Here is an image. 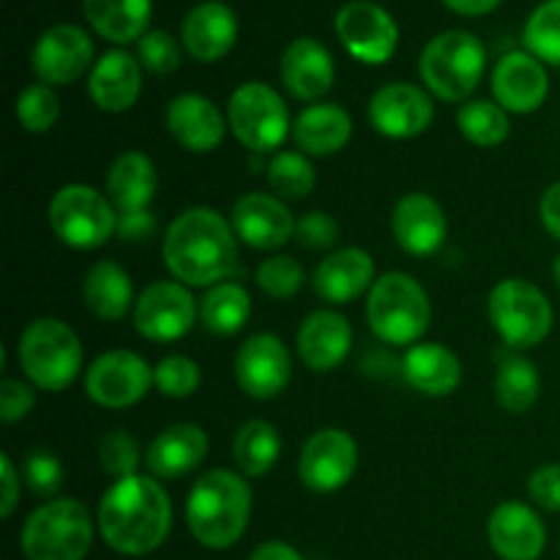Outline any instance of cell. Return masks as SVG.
Returning a JSON list of instances; mask_svg holds the SVG:
<instances>
[{
  "label": "cell",
  "mask_w": 560,
  "mask_h": 560,
  "mask_svg": "<svg viewBox=\"0 0 560 560\" xmlns=\"http://www.w3.org/2000/svg\"><path fill=\"white\" fill-rule=\"evenodd\" d=\"M82 11L98 36L113 44H129L151 31L153 0H82Z\"/></svg>",
  "instance_id": "obj_31"
},
{
  "label": "cell",
  "mask_w": 560,
  "mask_h": 560,
  "mask_svg": "<svg viewBox=\"0 0 560 560\" xmlns=\"http://www.w3.org/2000/svg\"><path fill=\"white\" fill-rule=\"evenodd\" d=\"M249 560H304V558H301L293 547L284 545V541H266V545H260L255 552H252Z\"/></svg>",
  "instance_id": "obj_53"
},
{
  "label": "cell",
  "mask_w": 560,
  "mask_h": 560,
  "mask_svg": "<svg viewBox=\"0 0 560 560\" xmlns=\"http://www.w3.org/2000/svg\"><path fill=\"white\" fill-rule=\"evenodd\" d=\"M20 364L33 386L63 392L82 370L80 337L55 317H38L20 337Z\"/></svg>",
  "instance_id": "obj_7"
},
{
  "label": "cell",
  "mask_w": 560,
  "mask_h": 560,
  "mask_svg": "<svg viewBox=\"0 0 560 560\" xmlns=\"http://www.w3.org/2000/svg\"><path fill=\"white\" fill-rule=\"evenodd\" d=\"M539 219L541 224H545L547 233H550L556 241H560V180L558 184L547 186L545 195H541Z\"/></svg>",
  "instance_id": "obj_50"
},
{
  "label": "cell",
  "mask_w": 560,
  "mask_h": 560,
  "mask_svg": "<svg viewBox=\"0 0 560 560\" xmlns=\"http://www.w3.org/2000/svg\"><path fill=\"white\" fill-rule=\"evenodd\" d=\"M487 49L474 33L446 31L432 38L419 60L424 85L443 102H463L485 77Z\"/></svg>",
  "instance_id": "obj_6"
},
{
  "label": "cell",
  "mask_w": 560,
  "mask_h": 560,
  "mask_svg": "<svg viewBox=\"0 0 560 560\" xmlns=\"http://www.w3.org/2000/svg\"><path fill=\"white\" fill-rule=\"evenodd\" d=\"M208 454V435L197 424H173L159 432L145 452V465L156 479L189 476Z\"/></svg>",
  "instance_id": "obj_27"
},
{
  "label": "cell",
  "mask_w": 560,
  "mask_h": 560,
  "mask_svg": "<svg viewBox=\"0 0 560 560\" xmlns=\"http://www.w3.org/2000/svg\"><path fill=\"white\" fill-rule=\"evenodd\" d=\"M131 295L129 273L113 260L96 262L82 282V299L98 320H120L131 310Z\"/></svg>",
  "instance_id": "obj_33"
},
{
  "label": "cell",
  "mask_w": 560,
  "mask_h": 560,
  "mask_svg": "<svg viewBox=\"0 0 560 560\" xmlns=\"http://www.w3.org/2000/svg\"><path fill=\"white\" fill-rule=\"evenodd\" d=\"M60 118V98L52 91V85H27L25 91L16 96V120L31 135H44L52 129Z\"/></svg>",
  "instance_id": "obj_40"
},
{
  "label": "cell",
  "mask_w": 560,
  "mask_h": 560,
  "mask_svg": "<svg viewBox=\"0 0 560 560\" xmlns=\"http://www.w3.org/2000/svg\"><path fill=\"white\" fill-rule=\"evenodd\" d=\"M93 42L80 25H52L38 36L31 63L44 85H71L88 71Z\"/></svg>",
  "instance_id": "obj_15"
},
{
  "label": "cell",
  "mask_w": 560,
  "mask_h": 560,
  "mask_svg": "<svg viewBox=\"0 0 560 560\" xmlns=\"http://www.w3.org/2000/svg\"><path fill=\"white\" fill-rule=\"evenodd\" d=\"M492 550L503 560H539L547 545V530L539 514L520 501H506L487 523Z\"/></svg>",
  "instance_id": "obj_21"
},
{
  "label": "cell",
  "mask_w": 560,
  "mask_h": 560,
  "mask_svg": "<svg viewBox=\"0 0 560 560\" xmlns=\"http://www.w3.org/2000/svg\"><path fill=\"white\" fill-rule=\"evenodd\" d=\"M257 284L266 295L271 299H290L301 290L304 284V268L299 266L295 257L277 255L262 260V266L257 268Z\"/></svg>",
  "instance_id": "obj_43"
},
{
  "label": "cell",
  "mask_w": 560,
  "mask_h": 560,
  "mask_svg": "<svg viewBox=\"0 0 560 560\" xmlns=\"http://www.w3.org/2000/svg\"><path fill=\"white\" fill-rule=\"evenodd\" d=\"M402 372L416 392L427 397H448L463 381V364L446 345H413L405 353Z\"/></svg>",
  "instance_id": "obj_29"
},
{
  "label": "cell",
  "mask_w": 560,
  "mask_h": 560,
  "mask_svg": "<svg viewBox=\"0 0 560 560\" xmlns=\"http://www.w3.org/2000/svg\"><path fill=\"white\" fill-rule=\"evenodd\" d=\"M20 541L27 560H82L93 545L91 512L74 498L44 503L27 517Z\"/></svg>",
  "instance_id": "obj_5"
},
{
  "label": "cell",
  "mask_w": 560,
  "mask_h": 560,
  "mask_svg": "<svg viewBox=\"0 0 560 560\" xmlns=\"http://www.w3.org/2000/svg\"><path fill=\"white\" fill-rule=\"evenodd\" d=\"M432 98L421 88L410 82H392L383 85L375 96L370 98V124L392 140H410L430 129Z\"/></svg>",
  "instance_id": "obj_17"
},
{
  "label": "cell",
  "mask_w": 560,
  "mask_h": 560,
  "mask_svg": "<svg viewBox=\"0 0 560 560\" xmlns=\"http://www.w3.org/2000/svg\"><path fill=\"white\" fill-rule=\"evenodd\" d=\"M252 514V490L233 470H211L195 481L186 501L191 536L208 550H228L246 534Z\"/></svg>",
  "instance_id": "obj_3"
},
{
  "label": "cell",
  "mask_w": 560,
  "mask_h": 560,
  "mask_svg": "<svg viewBox=\"0 0 560 560\" xmlns=\"http://www.w3.org/2000/svg\"><path fill=\"white\" fill-rule=\"evenodd\" d=\"M457 126L465 140L479 148H495L509 137V115L498 102H468L459 107Z\"/></svg>",
  "instance_id": "obj_37"
},
{
  "label": "cell",
  "mask_w": 560,
  "mask_h": 560,
  "mask_svg": "<svg viewBox=\"0 0 560 560\" xmlns=\"http://www.w3.org/2000/svg\"><path fill=\"white\" fill-rule=\"evenodd\" d=\"M159 178L151 159L140 151L120 153L107 173V195L120 213L148 211L156 197Z\"/></svg>",
  "instance_id": "obj_32"
},
{
  "label": "cell",
  "mask_w": 560,
  "mask_h": 560,
  "mask_svg": "<svg viewBox=\"0 0 560 560\" xmlns=\"http://www.w3.org/2000/svg\"><path fill=\"white\" fill-rule=\"evenodd\" d=\"M233 230L252 249H279L295 238V219L282 200L262 191L244 195L233 206Z\"/></svg>",
  "instance_id": "obj_19"
},
{
  "label": "cell",
  "mask_w": 560,
  "mask_h": 560,
  "mask_svg": "<svg viewBox=\"0 0 560 560\" xmlns=\"http://www.w3.org/2000/svg\"><path fill=\"white\" fill-rule=\"evenodd\" d=\"M541 392V377L534 361L523 355H509L501 361L495 375V399L506 413H528Z\"/></svg>",
  "instance_id": "obj_35"
},
{
  "label": "cell",
  "mask_w": 560,
  "mask_h": 560,
  "mask_svg": "<svg viewBox=\"0 0 560 560\" xmlns=\"http://www.w3.org/2000/svg\"><path fill=\"white\" fill-rule=\"evenodd\" d=\"M353 137V120L339 104H312L295 118L293 140L310 156L339 153Z\"/></svg>",
  "instance_id": "obj_30"
},
{
  "label": "cell",
  "mask_w": 560,
  "mask_h": 560,
  "mask_svg": "<svg viewBox=\"0 0 560 560\" xmlns=\"http://www.w3.org/2000/svg\"><path fill=\"white\" fill-rule=\"evenodd\" d=\"M156 230V219L148 211H131L118 217V235L124 241H145Z\"/></svg>",
  "instance_id": "obj_49"
},
{
  "label": "cell",
  "mask_w": 560,
  "mask_h": 560,
  "mask_svg": "<svg viewBox=\"0 0 560 560\" xmlns=\"http://www.w3.org/2000/svg\"><path fill=\"white\" fill-rule=\"evenodd\" d=\"M552 277H556V284L560 288V255L556 257V262H552Z\"/></svg>",
  "instance_id": "obj_54"
},
{
  "label": "cell",
  "mask_w": 560,
  "mask_h": 560,
  "mask_svg": "<svg viewBox=\"0 0 560 560\" xmlns=\"http://www.w3.org/2000/svg\"><path fill=\"white\" fill-rule=\"evenodd\" d=\"M98 463H102L104 474L115 476V479H129L137 476V468L142 463L140 443L124 430H113L102 438L98 443Z\"/></svg>",
  "instance_id": "obj_41"
},
{
  "label": "cell",
  "mask_w": 560,
  "mask_h": 560,
  "mask_svg": "<svg viewBox=\"0 0 560 560\" xmlns=\"http://www.w3.org/2000/svg\"><path fill=\"white\" fill-rule=\"evenodd\" d=\"M180 38L191 58L200 63H213L233 49L235 38H238V20L230 5L219 3V0H206L186 14Z\"/></svg>",
  "instance_id": "obj_24"
},
{
  "label": "cell",
  "mask_w": 560,
  "mask_h": 560,
  "mask_svg": "<svg viewBox=\"0 0 560 560\" xmlns=\"http://www.w3.org/2000/svg\"><path fill=\"white\" fill-rule=\"evenodd\" d=\"M528 492L541 509L560 512V465H541L528 479Z\"/></svg>",
  "instance_id": "obj_48"
},
{
  "label": "cell",
  "mask_w": 560,
  "mask_h": 560,
  "mask_svg": "<svg viewBox=\"0 0 560 560\" xmlns=\"http://www.w3.org/2000/svg\"><path fill=\"white\" fill-rule=\"evenodd\" d=\"M359 446L345 430H320L306 441L299 459V479L312 492H337L353 479Z\"/></svg>",
  "instance_id": "obj_14"
},
{
  "label": "cell",
  "mask_w": 560,
  "mask_h": 560,
  "mask_svg": "<svg viewBox=\"0 0 560 560\" xmlns=\"http://www.w3.org/2000/svg\"><path fill=\"white\" fill-rule=\"evenodd\" d=\"M0 465H3V501H0V514L11 517L16 501H20V476H16V468L9 454H0Z\"/></svg>",
  "instance_id": "obj_51"
},
{
  "label": "cell",
  "mask_w": 560,
  "mask_h": 560,
  "mask_svg": "<svg viewBox=\"0 0 560 560\" xmlns=\"http://www.w3.org/2000/svg\"><path fill=\"white\" fill-rule=\"evenodd\" d=\"M162 255L178 282L211 288L233 277L238 266L235 230L213 208H189L167 228Z\"/></svg>",
  "instance_id": "obj_1"
},
{
  "label": "cell",
  "mask_w": 560,
  "mask_h": 560,
  "mask_svg": "<svg viewBox=\"0 0 560 560\" xmlns=\"http://www.w3.org/2000/svg\"><path fill=\"white\" fill-rule=\"evenodd\" d=\"M492 93L506 113L528 115L545 104L550 93V77L545 63L530 52H509L492 71Z\"/></svg>",
  "instance_id": "obj_18"
},
{
  "label": "cell",
  "mask_w": 560,
  "mask_h": 560,
  "mask_svg": "<svg viewBox=\"0 0 560 560\" xmlns=\"http://www.w3.org/2000/svg\"><path fill=\"white\" fill-rule=\"evenodd\" d=\"M25 485L36 498H52L63 487V463L49 448H33L22 463Z\"/></svg>",
  "instance_id": "obj_44"
},
{
  "label": "cell",
  "mask_w": 560,
  "mask_h": 560,
  "mask_svg": "<svg viewBox=\"0 0 560 560\" xmlns=\"http://www.w3.org/2000/svg\"><path fill=\"white\" fill-rule=\"evenodd\" d=\"M284 88L301 102L323 98L334 85V58L317 38L301 36L288 44L279 63Z\"/></svg>",
  "instance_id": "obj_23"
},
{
  "label": "cell",
  "mask_w": 560,
  "mask_h": 560,
  "mask_svg": "<svg viewBox=\"0 0 560 560\" xmlns=\"http://www.w3.org/2000/svg\"><path fill=\"white\" fill-rule=\"evenodd\" d=\"M170 498L156 479L129 476L109 487L98 503V530L120 556H148L170 534Z\"/></svg>",
  "instance_id": "obj_2"
},
{
  "label": "cell",
  "mask_w": 560,
  "mask_h": 560,
  "mask_svg": "<svg viewBox=\"0 0 560 560\" xmlns=\"http://www.w3.org/2000/svg\"><path fill=\"white\" fill-rule=\"evenodd\" d=\"M525 47L541 63L560 66V0H545L536 5L525 22Z\"/></svg>",
  "instance_id": "obj_38"
},
{
  "label": "cell",
  "mask_w": 560,
  "mask_h": 560,
  "mask_svg": "<svg viewBox=\"0 0 560 560\" xmlns=\"http://www.w3.org/2000/svg\"><path fill=\"white\" fill-rule=\"evenodd\" d=\"M268 184L284 200H304L315 189V167L295 151H279L268 164Z\"/></svg>",
  "instance_id": "obj_39"
},
{
  "label": "cell",
  "mask_w": 560,
  "mask_h": 560,
  "mask_svg": "<svg viewBox=\"0 0 560 560\" xmlns=\"http://www.w3.org/2000/svg\"><path fill=\"white\" fill-rule=\"evenodd\" d=\"M153 383L170 399H186L200 386V366L186 355H167L153 370Z\"/></svg>",
  "instance_id": "obj_42"
},
{
  "label": "cell",
  "mask_w": 560,
  "mask_h": 560,
  "mask_svg": "<svg viewBox=\"0 0 560 560\" xmlns=\"http://www.w3.org/2000/svg\"><path fill=\"white\" fill-rule=\"evenodd\" d=\"M375 262L359 246L328 255L315 271V293L328 304H348L372 288Z\"/></svg>",
  "instance_id": "obj_28"
},
{
  "label": "cell",
  "mask_w": 560,
  "mask_h": 560,
  "mask_svg": "<svg viewBox=\"0 0 560 560\" xmlns=\"http://www.w3.org/2000/svg\"><path fill=\"white\" fill-rule=\"evenodd\" d=\"M167 129L178 145L191 153H208L224 140V118L211 98L200 93H184L167 107Z\"/></svg>",
  "instance_id": "obj_25"
},
{
  "label": "cell",
  "mask_w": 560,
  "mask_h": 560,
  "mask_svg": "<svg viewBox=\"0 0 560 560\" xmlns=\"http://www.w3.org/2000/svg\"><path fill=\"white\" fill-rule=\"evenodd\" d=\"M392 230L397 244L413 257H430L443 246L448 233L446 213L441 202L424 191H410L397 202L392 217Z\"/></svg>",
  "instance_id": "obj_20"
},
{
  "label": "cell",
  "mask_w": 560,
  "mask_h": 560,
  "mask_svg": "<svg viewBox=\"0 0 560 560\" xmlns=\"http://www.w3.org/2000/svg\"><path fill=\"white\" fill-rule=\"evenodd\" d=\"M290 353L273 334H255L235 353V381L255 399H271L290 383Z\"/></svg>",
  "instance_id": "obj_16"
},
{
  "label": "cell",
  "mask_w": 560,
  "mask_h": 560,
  "mask_svg": "<svg viewBox=\"0 0 560 560\" xmlns=\"http://www.w3.org/2000/svg\"><path fill=\"white\" fill-rule=\"evenodd\" d=\"M490 320L512 350H528L552 331V304L528 279H503L490 293Z\"/></svg>",
  "instance_id": "obj_8"
},
{
  "label": "cell",
  "mask_w": 560,
  "mask_h": 560,
  "mask_svg": "<svg viewBox=\"0 0 560 560\" xmlns=\"http://www.w3.org/2000/svg\"><path fill=\"white\" fill-rule=\"evenodd\" d=\"M153 370L131 350L98 355L85 375V394L102 408H131L148 394Z\"/></svg>",
  "instance_id": "obj_12"
},
{
  "label": "cell",
  "mask_w": 560,
  "mask_h": 560,
  "mask_svg": "<svg viewBox=\"0 0 560 560\" xmlns=\"http://www.w3.org/2000/svg\"><path fill=\"white\" fill-rule=\"evenodd\" d=\"M197 304L180 282H153L135 304V328L151 342H175L195 326Z\"/></svg>",
  "instance_id": "obj_13"
},
{
  "label": "cell",
  "mask_w": 560,
  "mask_h": 560,
  "mask_svg": "<svg viewBox=\"0 0 560 560\" xmlns=\"http://www.w3.org/2000/svg\"><path fill=\"white\" fill-rule=\"evenodd\" d=\"M228 120L235 140L255 153L277 151L290 135L284 98L266 82H246L230 96Z\"/></svg>",
  "instance_id": "obj_10"
},
{
  "label": "cell",
  "mask_w": 560,
  "mask_h": 560,
  "mask_svg": "<svg viewBox=\"0 0 560 560\" xmlns=\"http://www.w3.org/2000/svg\"><path fill=\"white\" fill-rule=\"evenodd\" d=\"M142 91L140 60L126 49H109L93 63L88 77V93L104 113H126L135 107Z\"/></svg>",
  "instance_id": "obj_22"
},
{
  "label": "cell",
  "mask_w": 560,
  "mask_h": 560,
  "mask_svg": "<svg viewBox=\"0 0 560 560\" xmlns=\"http://www.w3.org/2000/svg\"><path fill=\"white\" fill-rule=\"evenodd\" d=\"M36 405V394L31 386L20 381H3L0 383V419L3 424H16L25 419Z\"/></svg>",
  "instance_id": "obj_47"
},
{
  "label": "cell",
  "mask_w": 560,
  "mask_h": 560,
  "mask_svg": "<svg viewBox=\"0 0 560 560\" xmlns=\"http://www.w3.org/2000/svg\"><path fill=\"white\" fill-rule=\"evenodd\" d=\"M432 306L427 290L408 273H386L366 299V320L372 334L386 345H416L430 326Z\"/></svg>",
  "instance_id": "obj_4"
},
{
  "label": "cell",
  "mask_w": 560,
  "mask_h": 560,
  "mask_svg": "<svg viewBox=\"0 0 560 560\" xmlns=\"http://www.w3.org/2000/svg\"><path fill=\"white\" fill-rule=\"evenodd\" d=\"M353 328L339 312H312L299 328V355L312 372H328L350 353Z\"/></svg>",
  "instance_id": "obj_26"
},
{
  "label": "cell",
  "mask_w": 560,
  "mask_h": 560,
  "mask_svg": "<svg viewBox=\"0 0 560 560\" xmlns=\"http://www.w3.org/2000/svg\"><path fill=\"white\" fill-rule=\"evenodd\" d=\"M252 315V299L246 288L238 282H219L213 284L200 301L202 326L217 337H233L246 326Z\"/></svg>",
  "instance_id": "obj_34"
},
{
  "label": "cell",
  "mask_w": 560,
  "mask_h": 560,
  "mask_svg": "<svg viewBox=\"0 0 560 560\" xmlns=\"http://www.w3.org/2000/svg\"><path fill=\"white\" fill-rule=\"evenodd\" d=\"M137 55H140V63L145 66L151 74H170L180 66V49L178 42L170 36L167 31H148L145 36L137 42Z\"/></svg>",
  "instance_id": "obj_45"
},
{
  "label": "cell",
  "mask_w": 560,
  "mask_h": 560,
  "mask_svg": "<svg viewBox=\"0 0 560 560\" xmlns=\"http://www.w3.org/2000/svg\"><path fill=\"white\" fill-rule=\"evenodd\" d=\"M337 36L355 60L381 66L394 58L399 44V27L383 5L370 0H350L337 11Z\"/></svg>",
  "instance_id": "obj_11"
},
{
  "label": "cell",
  "mask_w": 560,
  "mask_h": 560,
  "mask_svg": "<svg viewBox=\"0 0 560 560\" xmlns=\"http://www.w3.org/2000/svg\"><path fill=\"white\" fill-rule=\"evenodd\" d=\"M454 14H463V16H481V14H490L501 5V0H443Z\"/></svg>",
  "instance_id": "obj_52"
},
{
  "label": "cell",
  "mask_w": 560,
  "mask_h": 560,
  "mask_svg": "<svg viewBox=\"0 0 560 560\" xmlns=\"http://www.w3.org/2000/svg\"><path fill=\"white\" fill-rule=\"evenodd\" d=\"M295 241L312 252H323L339 241V224L331 213L312 211L295 222Z\"/></svg>",
  "instance_id": "obj_46"
},
{
  "label": "cell",
  "mask_w": 560,
  "mask_h": 560,
  "mask_svg": "<svg viewBox=\"0 0 560 560\" xmlns=\"http://www.w3.org/2000/svg\"><path fill=\"white\" fill-rule=\"evenodd\" d=\"M49 224L66 246L98 249L118 233V213L96 189L82 184L63 186L49 202Z\"/></svg>",
  "instance_id": "obj_9"
},
{
  "label": "cell",
  "mask_w": 560,
  "mask_h": 560,
  "mask_svg": "<svg viewBox=\"0 0 560 560\" xmlns=\"http://www.w3.org/2000/svg\"><path fill=\"white\" fill-rule=\"evenodd\" d=\"M282 452V438L268 421H249L238 430L233 441V457L241 474L266 476L277 465Z\"/></svg>",
  "instance_id": "obj_36"
}]
</instances>
